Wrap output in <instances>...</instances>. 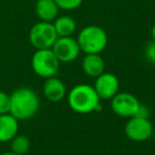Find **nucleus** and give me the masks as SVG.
I'll return each instance as SVG.
<instances>
[{
  "label": "nucleus",
  "mask_w": 155,
  "mask_h": 155,
  "mask_svg": "<svg viewBox=\"0 0 155 155\" xmlns=\"http://www.w3.org/2000/svg\"><path fill=\"white\" fill-rule=\"evenodd\" d=\"M11 106L10 114L17 120H27L35 116L39 110V97L33 89L29 87H20L10 95Z\"/></svg>",
  "instance_id": "nucleus-1"
},
{
  "label": "nucleus",
  "mask_w": 155,
  "mask_h": 155,
  "mask_svg": "<svg viewBox=\"0 0 155 155\" xmlns=\"http://www.w3.org/2000/svg\"><path fill=\"white\" fill-rule=\"evenodd\" d=\"M100 100L94 86L87 84L75 85L67 95L69 107L79 114H88L96 110L100 105Z\"/></svg>",
  "instance_id": "nucleus-2"
},
{
  "label": "nucleus",
  "mask_w": 155,
  "mask_h": 155,
  "mask_svg": "<svg viewBox=\"0 0 155 155\" xmlns=\"http://www.w3.org/2000/svg\"><path fill=\"white\" fill-rule=\"evenodd\" d=\"M77 41L85 54H99L107 46V34L101 27L91 25L80 31Z\"/></svg>",
  "instance_id": "nucleus-3"
},
{
  "label": "nucleus",
  "mask_w": 155,
  "mask_h": 155,
  "mask_svg": "<svg viewBox=\"0 0 155 155\" xmlns=\"http://www.w3.org/2000/svg\"><path fill=\"white\" fill-rule=\"evenodd\" d=\"M32 69L38 77L48 79L55 77L60 68V61L52 49H41L34 52L31 60Z\"/></svg>",
  "instance_id": "nucleus-4"
},
{
  "label": "nucleus",
  "mask_w": 155,
  "mask_h": 155,
  "mask_svg": "<svg viewBox=\"0 0 155 155\" xmlns=\"http://www.w3.org/2000/svg\"><path fill=\"white\" fill-rule=\"evenodd\" d=\"M58 37L53 24L47 21L35 24L29 33V41L36 50L51 49Z\"/></svg>",
  "instance_id": "nucleus-5"
},
{
  "label": "nucleus",
  "mask_w": 155,
  "mask_h": 155,
  "mask_svg": "<svg viewBox=\"0 0 155 155\" xmlns=\"http://www.w3.org/2000/svg\"><path fill=\"white\" fill-rule=\"evenodd\" d=\"M124 132L129 139L136 142H142L152 136L153 125L148 117L134 116L127 122Z\"/></svg>",
  "instance_id": "nucleus-6"
},
{
  "label": "nucleus",
  "mask_w": 155,
  "mask_h": 155,
  "mask_svg": "<svg viewBox=\"0 0 155 155\" xmlns=\"http://www.w3.org/2000/svg\"><path fill=\"white\" fill-rule=\"evenodd\" d=\"M140 106L137 98L130 93H118L112 98V110L119 117L132 118L138 114Z\"/></svg>",
  "instance_id": "nucleus-7"
},
{
  "label": "nucleus",
  "mask_w": 155,
  "mask_h": 155,
  "mask_svg": "<svg viewBox=\"0 0 155 155\" xmlns=\"http://www.w3.org/2000/svg\"><path fill=\"white\" fill-rule=\"evenodd\" d=\"M51 49L60 63L72 62L75 58H78L81 52L78 41L71 36L58 37Z\"/></svg>",
  "instance_id": "nucleus-8"
},
{
  "label": "nucleus",
  "mask_w": 155,
  "mask_h": 155,
  "mask_svg": "<svg viewBox=\"0 0 155 155\" xmlns=\"http://www.w3.org/2000/svg\"><path fill=\"white\" fill-rule=\"evenodd\" d=\"M94 88L101 100H112L119 91L118 78L113 73L104 71L102 74L96 78Z\"/></svg>",
  "instance_id": "nucleus-9"
},
{
  "label": "nucleus",
  "mask_w": 155,
  "mask_h": 155,
  "mask_svg": "<svg viewBox=\"0 0 155 155\" xmlns=\"http://www.w3.org/2000/svg\"><path fill=\"white\" fill-rule=\"evenodd\" d=\"M43 93L46 99L51 102H58L66 97V86L62 80L55 77L46 79L43 86Z\"/></svg>",
  "instance_id": "nucleus-10"
},
{
  "label": "nucleus",
  "mask_w": 155,
  "mask_h": 155,
  "mask_svg": "<svg viewBox=\"0 0 155 155\" xmlns=\"http://www.w3.org/2000/svg\"><path fill=\"white\" fill-rule=\"evenodd\" d=\"M18 120L9 113L0 115V142L11 141L18 133Z\"/></svg>",
  "instance_id": "nucleus-11"
},
{
  "label": "nucleus",
  "mask_w": 155,
  "mask_h": 155,
  "mask_svg": "<svg viewBox=\"0 0 155 155\" xmlns=\"http://www.w3.org/2000/svg\"><path fill=\"white\" fill-rule=\"evenodd\" d=\"M82 69L86 75L97 78L105 71V62L100 54H86L82 61Z\"/></svg>",
  "instance_id": "nucleus-12"
},
{
  "label": "nucleus",
  "mask_w": 155,
  "mask_h": 155,
  "mask_svg": "<svg viewBox=\"0 0 155 155\" xmlns=\"http://www.w3.org/2000/svg\"><path fill=\"white\" fill-rule=\"evenodd\" d=\"M58 10L54 0H37L35 5V13L41 21H54L58 15Z\"/></svg>",
  "instance_id": "nucleus-13"
},
{
  "label": "nucleus",
  "mask_w": 155,
  "mask_h": 155,
  "mask_svg": "<svg viewBox=\"0 0 155 155\" xmlns=\"http://www.w3.org/2000/svg\"><path fill=\"white\" fill-rule=\"evenodd\" d=\"M53 26L58 37L71 36L77 29V24H75L74 19L68 15L58 16L54 19Z\"/></svg>",
  "instance_id": "nucleus-14"
},
{
  "label": "nucleus",
  "mask_w": 155,
  "mask_h": 155,
  "mask_svg": "<svg viewBox=\"0 0 155 155\" xmlns=\"http://www.w3.org/2000/svg\"><path fill=\"white\" fill-rule=\"evenodd\" d=\"M12 152L17 155H25L30 149V139L26 135H16L11 140Z\"/></svg>",
  "instance_id": "nucleus-15"
},
{
  "label": "nucleus",
  "mask_w": 155,
  "mask_h": 155,
  "mask_svg": "<svg viewBox=\"0 0 155 155\" xmlns=\"http://www.w3.org/2000/svg\"><path fill=\"white\" fill-rule=\"evenodd\" d=\"M58 5V9L65 10V11H71L82 5L83 0H54Z\"/></svg>",
  "instance_id": "nucleus-16"
},
{
  "label": "nucleus",
  "mask_w": 155,
  "mask_h": 155,
  "mask_svg": "<svg viewBox=\"0 0 155 155\" xmlns=\"http://www.w3.org/2000/svg\"><path fill=\"white\" fill-rule=\"evenodd\" d=\"M11 106V97L5 91H0V115L9 114Z\"/></svg>",
  "instance_id": "nucleus-17"
},
{
  "label": "nucleus",
  "mask_w": 155,
  "mask_h": 155,
  "mask_svg": "<svg viewBox=\"0 0 155 155\" xmlns=\"http://www.w3.org/2000/svg\"><path fill=\"white\" fill-rule=\"evenodd\" d=\"M146 58L151 63L155 64V41H152L146 49Z\"/></svg>",
  "instance_id": "nucleus-18"
},
{
  "label": "nucleus",
  "mask_w": 155,
  "mask_h": 155,
  "mask_svg": "<svg viewBox=\"0 0 155 155\" xmlns=\"http://www.w3.org/2000/svg\"><path fill=\"white\" fill-rule=\"evenodd\" d=\"M151 36H152L153 41H155V24L153 25L152 29H151Z\"/></svg>",
  "instance_id": "nucleus-19"
},
{
  "label": "nucleus",
  "mask_w": 155,
  "mask_h": 155,
  "mask_svg": "<svg viewBox=\"0 0 155 155\" xmlns=\"http://www.w3.org/2000/svg\"><path fill=\"white\" fill-rule=\"evenodd\" d=\"M0 155H17V154H15L14 152H5V153H2V154H0Z\"/></svg>",
  "instance_id": "nucleus-20"
}]
</instances>
